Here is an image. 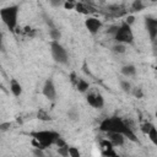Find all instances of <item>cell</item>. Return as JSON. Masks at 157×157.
<instances>
[{
  "mask_svg": "<svg viewBox=\"0 0 157 157\" xmlns=\"http://www.w3.org/2000/svg\"><path fill=\"white\" fill-rule=\"evenodd\" d=\"M99 129L104 132H120V134H124L125 136H128V139H130L131 141H137L131 128L118 117L105 118L99 124Z\"/></svg>",
  "mask_w": 157,
  "mask_h": 157,
  "instance_id": "6da1fadb",
  "label": "cell"
},
{
  "mask_svg": "<svg viewBox=\"0 0 157 157\" xmlns=\"http://www.w3.org/2000/svg\"><path fill=\"white\" fill-rule=\"evenodd\" d=\"M31 136L33 137L32 144L36 147H39V148L44 150L45 147H49L53 144H55L56 139L60 135L58 132H55V131H52V130H42V131L31 132Z\"/></svg>",
  "mask_w": 157,
  "mask_h": 157,
  "instance_id": "7a4b0ae2",
  "label": "cell"
},
{
  "mask_svg": "<svg viewBox=\"0 0 157 157\" xmlns=\"http://www.w3.org/2000/svg\"><path fill=\"white\" fill-rule=\"evenodd\" d=\"M17 15H18V6L17 5L2 7L0 10V17H1L2 22L6 25V27L11 32H15V28L17 26Z\"/></svg>",
  "mask_w": 157,
  "mask_h": 157,
  "instance_id": "3957f363",
  "label": "cell"
},
{
  "mask_svg": "<svg viewBox=\"0 0 157 157\" xmlns=\"http://www.w3.org/2000/svg\"><path fill=\"white\" fill-rule=\"evenodd\" d=\"M114 39L118 43H124V44H132L134 42V34L130 28V25H128L126 22L121 23L117 31V33L114 34Z\"/></svg>",
  "mask_w": 157,
  "mask_h": 157,
  "instance_id": "277c9868",
  "label": "cell"
},
{
  "mask_svg": "<svg viewBox=\"0 0 157 157\" xmlns=\"http://www.w3.org/2000/svg\"><path fill=\"white\" fill-rule=\"evenodd\" d=\"M50 50H52L53 59L56 63H59V64H66L67 63V53H66L65 48L58 40H53L50 43Z\"/></svg>",
  "mask_w": 157,
  "mask_h": 157,
  "instance_id": "5b68a950",
  "label": "cell"
},
{
  "mask_svg": "<svg viewBox=\"0 0 157 157\" xmlns=\"http://www.w3.org/2000/svg\"><path fill=\"white\" fill-rule=\"evenodd\" d=\"M86 99H87V103L90 105H92L93 108H102L103 104H104L103 96L98 91H96V90L90 91L88 94H87V97H86Z\"/></svg>",
  "mask_w": 157,
  "mask_h": 157,
  "instance_id": "8992f818",
  "label": "cell"
},
{
  "mask_svg": "<svg viewBox=\"0 0 157 157\" xmlns=\"http://www.w3.org/2000/svg\"><path fill=\"white\" fill-rule=\"evenodd\" d=\"M145 26L147 29V33L152 40L157 38V18L153 17H146L145 20Z\"/></svg>",
  "mask_w": 157,
  "mask_h": 157,
  "instance_id": "52a82bcc",
  "label": "cell"
},
{
  "mask_svg": "<svg viewBox=\"0 0 157 157\" xmlns=\"http://www.w3.org/2000/svg\"><path fill=\"white\" fill-rule=\"evenodd\" d=\"M85 25H86V28L88 29V32L92 34H96L99 31V28L102 27V22L96 17H88L85 21Z\"/></svg>",
  "mask_w": 157,
  "mask_h": 157,
  "instance_id": "ba28073f",
  "label": "cell"
},
{
  "mask_svg": "<svg viewBox=\"0 0 157 157\" xmlns=\"http://www.w3.org/2000/svg\"><path fill=\"white\" fill-rule=\"evenodd\" d=\"M43 94H44L48 99H50V101H53V99L55 98V94H56V92H55V86H54V83H53V81H52L50 78H48V80L45 81L44 86H43Z\"/></svg>",
  "mask_w": 157,
  "mask_h": 157,
  "instance_id": "9c48e42d",
  "label": "cell"
},
{
  "mask_svg": "<svg viewBox=\"0 0 157 157\" xmlns=\"http://www.w3.org/2000/svg\"><path fill=\"white\" fill-rule=\"evenodd\" d=\"M107 134L114 146H121L124 144V137H125L124 134H120V132H107Z\"/></svg>",
  "mask_w": 157,
  "mask_h": 157,
  "instance_id": "30bf717a",
  "label": "cell"
},
{
  "mask_svg": "<svg viewBox=\"0 0 157 157\" xmlns=\"http://www.w3.org/2000/svg\"><path fill=\"white\" fill-rule=\"evenodd\" d=\"M10 91L12 92V94L15 97H18L22 93V86L20 85V82H17V80L12 78L10 82Z\"/></svg>",
  "mask_w": 157,
  "mask_h": 157,
  "instance_id": "8fae6325",
  "label": "cell"
},
{
  "mask_svg": "<svg viewBox=\"0 0 157 157\" xmlns=\"http://www.w3.org/2000/svg\"><path fill=\"white\" fill-rule=\"evenodd\" d=\"M136 72V69L134 65H125L121 67V74L125 76H134Z\"/></svg>",
  "mask_w": 157,
  "mask_h": 157,
  "instance_id": "7c38bea8",
  "label": "cell"
},
{
  "mask_svg": "<svg viewBox=\"0 0 157 157\" xmlns=\"http://www.w3.org/2000/svg\"><path fill=\"white\" fill-rule=\"evenodd\" d=\"M76 87H77V90H78L80 92H86V91L88 90L90 85H88V82H86L85 80H78L77 83H76Z\"/></svg>",
  "mask_w": 157,
  "mask_h": 157,
  "instance_id": "4fadbf2b",
  "label": "cell"
},
{
  "mask_svg": "<svg viewBox=\"0 0 157 157\" xmlns=\"http://www.w3.org/2000/svg\"><path fill=\"white\" fill-rule=\"evenodd\" d=\"M147 135H148L150 140H151V141L157 146V129L155 128V125L151 128V130L148 131V134H147Z\"/></svg>",
  "mask_w": 157,
  "mask_h": 157,
  "instance_id": "5bb4252c",
  "label": "cell"
},
{
  "mask_svg": "<svg viewBox=\"0 0 157 157\" xmlns=\"http://www.w3.org/2000/svg\"><path fill=\"white\" fill-rule=\"evenodd\" d=\"M37 118H38L39 120H44V121H48V120L52 119L50 115H49L45 110H43V109H39V110H38V113H37Z\"/></svg>",
  "mask_w": 157,
  "mask_h": 157,
  "instance_id": "9a60e30c",
  "label": "cell"
},
{
  "mask_svg": "<svg viewBox=\"0 0 157 157\" xmlns=\"http://www.w3.org/2000/svg\"><path fill=\"white\" fill-rule=\"evenodd\" d=\"M131 9L132 11H141L144 9V4L141 0H134L132 5H131Z\"/></svg>",
  "mask_w": 157,
  "mask_h": 157,
  "instance_id": "2e32d148",
  "label": "cell"
},
{
  "mask_svg": "<svg viewBox=\"0 0 157 157\" xmlns=\"http://www.w3.org/2000/svg\"><path fill=\"white\" fill-rule=\"evenodd\" d=\"M49 34H50V37H52L53 40H58V39L61 37L59 29H56V28H52V29L49 31Z\"/></svg>",
  "mask_w": 157,
  "mask_h": 157,
  "instance_id": "e0dca14e",
  "label": "cell"
},
{
  "mask_svg": "<svg viewBox=\"0 0 157 157\" xmlns=\"http://www.w3.org/2000/svg\"><path fill=\"white\" fill-rule=\"evenodd\" d=\"M152 126H153V124H151V123L146 121V123H144V124L141 125V130H142V132H144V134H146V135H147Z\"/></svg>",
  "mask_w": 157,
  "mask_h": 157,
  "instance_id": "ac0fdd59",
  "label": "cell"
},
{
  "mask_svg": "<svg viewBox=\"0 0 157 157\" xmlns=\"http://www.w3.org/2000/svg\"><path fill=\"white\" fill-rule=\"evenodd\" d=\"M101 146L104 148V150H108V148H113V144H112V141L110 140H102L101 141Z\"/></svg>",
  "mask_w": 157,
  "mask_h": 157,
  "instance_id": "d6986e66",
  "label": "cell"
},
{
  "mask_svg": "<svg viewBox=\"0 0 157 157\" xmlns=\"http://www.w3.org/2000/svg\"><path fill=\"white\" fill-rule=\"evenodd\" d=\"M58 153H59V155H61V156H64V157L69 156V146L59 147V148H58Z\"/></svg>",
  "mask_w": 157,
  "mask_h": 157,
  "instance_id": "ffe728a7",
  "label": "cell"
},
{
  "mask_svg": "<svg viewBox=\"0 0 157 157\" xmlns=\"http://www.w3.org/2000/svg\"><path fill=\"white\" fill-rule=\"evenodd\" d=\"M69 156L71 157H80V152L76 147H69Z\"/></svg>",
  "mask_w": 157,
  "mask_h": 157,
  "instance_id": "44dd1931",
  "label": "cell"
},
{
  "mask_svg": "<svg viewBox=\"0 0 157 157\" xmlns=\"http://www.w3.org/2000/svg\"><path fill=\"white\" fill-rule=\"evenodd\" d=\"M113 52L114 53H124L125 52V47L119 43V44H117V45L113 47Z\"/></svg>",
  "mask_w": 157,
  "mask_h": 157,
  "instance_id": "7402d4cb",
  "label": "cell"
},
{
  "mask_svg": "<svg viewBox=\"0 0 157 157\" xmlns=\"http://www.w3.org/2000/svg\"><path fill=\"white\" fill-rule=\"evenodd\" d=\"M120 87L123 88V91L129 92L130 91V83L128 81H120Z\"/></svg>",
  "mask_w": 157,
  "mask_h": 157,
  "instance_id": "603a6c76",
  "label": "cell"
},
{
  "mask_svg": "<svg viewBox=\"0 0 157 157\" xmlns=\"http://www.w3.org/2000/svg\"><path fill=\"white\" fill-rule=\"evenodd\" d=\"M49 2H50L52 6L59 7V6H61V5L64 4V0H49Z\"/></svg>",
  "mask_w": 157,
  "mask_h": 157,
  "instance_id": "cb8c5ba5",
  "label": "cell"
},
{
  "mask_svg": "<svg viewBox=\"0 0 157 157\" xmlns=\"http://www.w3.org/2000/svg\"><path fill=\"white\" fill-rule=\"evenodd\" d=\"M54 145H56L58 147H63V146H67V145H66V142H65V141H64V140H63V139H61L60 136H59V137L56 139V141H55V144H54Z\"/></svg>",
  "mask_w": 157,
  "mask_h": 157,
  "instance_id": "d4e9b609",
  "label": "cell"
},
{
  "mask_svg": "<svg viewBox=\"0 0 157 157\" xmlns=\"http://www.w3.org/2000/svg\"><path fill=\"white\" fill-rule=\"evenodd\" d=\"M102 153H103V156H113V157H115V156H117V153L113 151V148H108V150H104Z\"/></svg>",
  "mask_w": 157,
  "mask_h": 157,
  "instance_id": "484cf974",
  "label": "cell"
},
{
  "mask_svg": "<svg viewBox=\"0 0 157 157\" xmlns=\"http://www.w3.org/2000/svg\"><path fill=\"white\" fill-rule=\"evenodd\" d=\"M9 128H10V123H1V124H0V130H1V131L7 130Z\"/></svg>",
  "mask_w": 157,
  "mask_h": 157,
  "instance_id": "4316f807",
  "label": "cell"
},
{
  "mask_svg": "<svg viewBox=\"0 0 157 157\" xmlns=\"http://www.w3.org/2000/svg\"><path fill=\"white\" fill-rule=\"evenodd\" d=\"M67 114H69V117H70V118H71V119H74V120H75V119H77V118H78V114H77V113H76V112H74V110H70V112H69V113H67Z\"/></svg>",
  "mask_w": 157,
  "mask_h": 157,
  "instance_id": "83f0119b",
  "label": "cell"
},
{
  "mask_svg": "<svg viewBox=\"0 0 157 157\" xmlns=\"http://www.w3.org/2000/svg\"><path fill=\"white\" fill-rule=\"evenodd\" d=\"M64 7H65V9H74V7H75V5H74V2L66 1V2L64 4Z\"/></svg>",
  "mask_w": 157,
  "mask_h": 157,
  "instance_id": "f1b7e54d",
  "label": "cell"
},
{
  "mask_svg": "<svg viewBox=\"0 0 157 157\" xmlns=\"http://www.w3.org/2000/svg\"><path fill=\"white\" fill-rule=\"evenodd\" d=\"M33 153H34L36 156H43V151H42V148H39V147H37Z\"/></svg>",
  "mask_w": 157,
  "mask_h": 157,
  "instance_id": "f546056e",
  "label": "cell"
},
{
  "mask_svg": "<svg viewBox=\"0 0 157 157\" xmlns=\"http://www.w3.org/2000/svg\"><path fill=\"white\" fill-rule=\"evenodd\" d=\"M128 25H132V22H134V16H128V18H126V21H125Z\"/></svg>",
  "mask_w": 157,
  "mask_h": 157,
  "instance_id": "4dcf8cb0",
  "label": "cell"
},
{
  "mask_svg": "<svg viewBox=\"0 0 157 157\" xmlns=\"http://www.w3.org/2000/svg\"><path fill=\"white\" fill-rule=\"evenodd\" d=\"M135 96H136V97H139V98H141V97H142V92H141L140 90H137V91L135 92Z\"/></svg>",
  "mask_w": 157,
  "mask_h": 157,
  "instance_id": "1f68e13d",
  "label": "cell"
},
{
  "mask_svg": "<svg viewBox=\"0 0 157 157\" xmlns=\"http://www.w3.org/2000/svg\"><path fill=\"white\" fill-rule=\"evenodd\" d=\"M66 1H70V2H75V0H66Z\"/></svg>",
  "mask_w": 157,
  "mask_h": 157,
  "instance_id": "d6a6232c",
  "label": "cell"
},
{
  "mask_svg": "<svg viewBox=\"0 0 157 157\" xmlns=\"http://www.w3.org/2000/svg\"><path fill=\"white\" fill-rule=\"evenodd\" d=\"M156 118H157V110H156Z\"/></svg>",
  "mask_w": 157,
  "mask_h": 157,
  "instance_id": "836d02e7",
  "label": "cell"
}]
</instances>
